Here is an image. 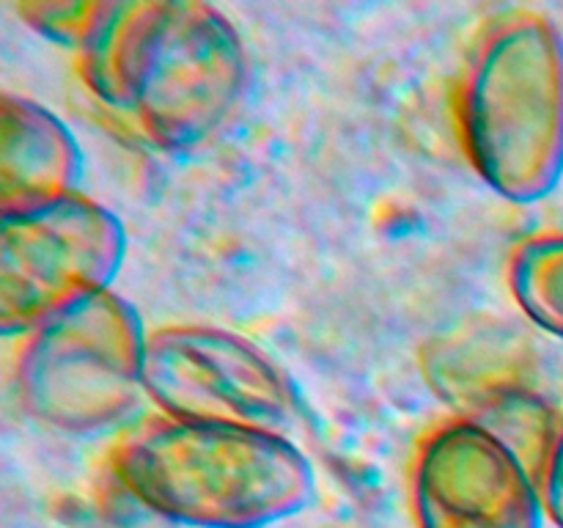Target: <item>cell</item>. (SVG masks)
Masks as SVG:
<instances>
[{
	"label": "cell",
	"mask_w": 563,
	"mask_h": 528,
	"mask_svg": "<svg viewBox=\"0 0 563 528\" xmlns=\"http://www.w3.org/2000/svg\"><path fill=\"white\" fill-rule=\"evenodd\" d=\"M77 66L88 91L163 152L207 143L247 86L240 31L198 0H97Z\"/></svg>",
	"instance_id": "6da1fadb"
},
{
	"label": "cell",
	"mask_w": 563,
	"mask_h": 528,
	"mask_svg": "<svg viewBox=\"0 0 563 528\" xmlns=\"http://www.w3.org/2000/svg\"><path fill=\"white\" fill-rule=\"evenodd\" d=\"M110 476L170 526L269 528L308 509L317 476L289 435L157 418L115 446Z\"/></svg>",
	"instance_id": "7a4b0ae2"
},
{
	"label": "cell",
	"mask_w": 563,
	"mask_h": 528,
	"mask_svg": "<svg viewBox=\"0 0 563 528\" xmlns=\"http://www.w3.org/2000/svg\"><path fill=\"white\" fill-rule=\"evenodd\" d=\"M460 130L476 174L511 204L563 179V33L537 11L500 20L462 80Z\"/></svg>",
	"instance_id": "3957f363"
},
{
	"label": "cell",
	"mask_w": 563,
	"mask_h": 528,
	"mask_svg": "<svg viewBox=\"0 0 563 528\" xmlns=\"http://www.w3.org/2000/svg\"><path fill=\"white\" fill-rule=\"evenodd\" d=\"M148 333L137 308L113 289L64 308L22 339V407L55 432L119 427L146 396Z\"/></svg>",
	"instance_id": "277c9868"
},
{
	"label": "cell",
	"mask_w": 563,
	"mask_h": 528,
	"mask_svg": "<svg viewBox=\"0 0 563 528\" xmlns=\"http://www.w3.org/2000/svg\"><path fill=\"white\" fill-rule=\"evenodd\" d=\"M130 251L119 215L86 193L0 212V330L22 336L108 292Z\"/></svg>",
	"instance_id": "5b68a950"
},
{
	"label": "cell",
	"mask_w": 563,
	"mask_h": 528,
	"mask_svg": "<svg viewBox=\"0 0 563 528\" xmlns=\"http://www.w3.org/2000/svg\"><path fill=\"white\" fill-rule=\"evenodd\" d=\"M143 380L165 418L289 435L306 416L289 374L262 346L225 328L152 330Z\"/></svg>",
	"instance_id": "8992f818"
},
{
	"label": "cell",
	"mask_w": 563,
	"mask_h": 528,
	"mask_svg": "<svg viewBox=\"0 0 563 528\" xmlns=\"http://www.w3.org/2000/svg\"><path fill=\"white\" fill-rule=\"evenodd\" d=\"M418 528H548L539 473L478 418L423 438L412 468Z\"/></svg>",
	"instance_id": "52a82bcc"
},
{
	"label": "cell",
	"mask_w": 563,
	"mask_h": 528,
	"mask_svg": "<svg viewBox=\"0 0 563 528\" xmlns=\"http://www.w3.org/2000/svg\"><path fill=\"white\" fill-rule=\"evenodd\" d=\"M86 154L44 105L5 94L0 105V212L80 193Z\"/></svg>",
	"instance_id": "ba28073f"
},
{
	"label": "cell",
	"mask_w": 563,
	"mask_h": 528,
	"mask_svg": "<svg viewBox=\"0 0 563 528\" xmlns=\"http://www.w3.org/2000/svg\"><path fill=\"white\" fill-rule=\"evenodd\" d=\"M509 292L539 330L563 341V234L531 237L515 248Z\"/></svg>",
	"instance_id": "9c48e42d"
},
{
	"label": "cell",
	"mask_w": 563,
	"mask_h": 528,
	"mask_svg": "<svg viewBox=\"0 0 563 528\" xmlns=\"http://www.w3.org/2000/svg\"><path fill=\"white\" fill-rule=\"evenodd\" d=\"M97 0H27L16 3V14L27 28L60 47L77 50L82 44Z\"/></svg>",
	"instance_id": "30bf717a"
},
{
	"label": "cell",
	"mask_w": 563,
	"mask_h": 528,
	"mask_svg": "<svg viewBox=\"0 0 563 528\" xmlns=\"http://www.w3.org/2000/svg\"><path fill=\"white\" fill-rule=\"evenodd\" d=\"M539 482H542V495L544 506H548L550 522H553L555 528H563V418L559 429H555L548 457H544Z\"/></svg>",
	"instance_id": "8fae6325"
},
{
	"label": "cell",
	"mask_w": 563,
	"mask_h": 528,
	"mask_svg": "<svg viewBox=\"0 0 563 528\" xmlns=\"http://www.w3.org/2000/svg\"><path fill=\"white\" fill-rule=\"evenodd\" d=\"M115 487H119L121 493V509L110 512V517L104 520L102 528H174L170 522H165L163 517H157L154 512H148L146 506L137 504L121 484H115Z\"/></svg>",
	"instance_id": "7c38bea8"
}]
</instances>
